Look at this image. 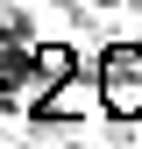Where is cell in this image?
Listing matches in <instances>:
<instances>
[{"mask_svg":"<svg viewBox=\"0 0 142 149\" xmlns=\"http://www.w3.org/2000/svg\"><path fill=\"white\" fill-rule=\"evenodd\" d=\"M100 100H106V114H142V50L135 43H114L100 57Z\"/></svg>","mask_w":142,"mask_h":149,"instance_id":"cell-1","label":"cell"}]
</instances>
